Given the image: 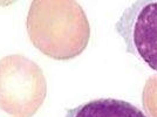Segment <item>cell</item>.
<instances>
[{"label":"cell","instance_id":"6da1fadb","mask_svg":"<svg viewBox=\"0 0 157 117\" xmlns=\"http://www.w3.org/2000/svg\"><path fill=\"white\" fill-rule=\"evenodd\" d=\"M26 26L34 47L54 60L76 58L90 39L88 18L74 0H34L28 9Z\"/></svg>","mask_w":157,"mask_h":117},{"label":"cell","instance_id":"5b68a950","mask_svg":"<svg viewBox=\"0 0 157 117\" xmlns=\"http://www.w3.org/2000/svg\"><path fill=\"white\" fill-rule=\"evenodd\" d=\"M142 102L148 117H157V75L147 80L142 92Z\"/></svg>","mask_w":157,"mask_h":117},{"label":"cell","instance_id":"7a4b0ae2","mask_svg":"<svg viewBox=\"0 0 157 117\" xmlns=\"http://www.w3.org/2000/svg\"><path fill=\"white\" fill-rule=\"evenodd\" d=\"M47 95L42 69L20 54L0 58V109L19 117H32Z\"/></svg>","mask_w":157,"mask_h":117},{"label":"cell","instance_id":"3957f363","mask_svg":"<svg viewBox=\"0 0 157 117\" xmlns=\"http://www.w3.org/2000/svg\"><path fill=\"white\" fill-rule=\"evenodd\" d=\"M125 49L157 72V0L135 1L115 25Z\"/></svg>","mask_w":157,"mask_h":117},{"label":"cell","instance_id":"277c9868","mask_svg":"<svg viewBox=\"0 0 157 117\" xmlns=\"http://www.w3.org/2000/svg\"><path fill=\"white\" fill-rule=\"evenodd\" d=\"M65 117H147L137 107L122 100L100 98L67 111Z\"/></svg>","mask_w":157,"mask_h":117}]
</instances>
